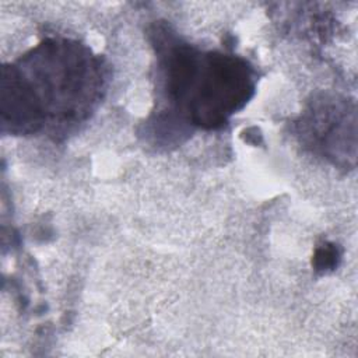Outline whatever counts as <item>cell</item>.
I'll return each mask as SVG.
<instances>
[{"label": "cell", "mask_w": 358, "mask_h": 358, "mask_svg": "<svg viewBox=\"0 0 358 358\" xmlns=\"http://www.w3.org/2000/svg\"><path fill=\"white\" fill-rule=\"evenodd\" d=\"M101 60L84 45L48 39L1 71V129L53 134L85 120L103 91Z\"/></svg>", "instance_id": "6da1fadb"}, {"label": "cell", "mask_w": 358, "mask_h": 358, "mask_svg": "<svg viewBox=\"0 0 358 358\" xmlns=\"http://www.w3.org/2000/svg\"><path fill=\"white\" fill-rule=\"evenodd\" d=\"M162 91L169 110L158 120L218 129L255 94V71L242 57L201 52L169 29L154 32Z\"/></svg>", "instance_id": "7a4b0ae2"}, {"label": "cell", "mask_w": 358, "mask_h": 358, "mask_svg": "<svg viewBox=\"0 0 358 358\" xmlns=\"http://www.w3.org/2000/svg\"><path fill=\"white\" fill-rule=\"evenodd\" d=\"M347 109L345 103L324 105L315 116V144L323 150V152L334 158L337 157L336 147L347 144Z\"/></svg>", "instance_id": "3957f363"}, {"label": "cell", "mask_w": 358, "mask_h": 358, "mask_svg": "<svg viewBox=\"0 0 358 358\" xmlns=\"http://www.w3.org/2000/svg\"><path fill=\"white\" fill-rule=\"evenodd\" d=\"M340 260V252L336 245L333 243H326L320 246L313 257V264L316 270L326 271V270H333Z\"/></svg>", "instance_id": "277c9868"}]
</instances>
